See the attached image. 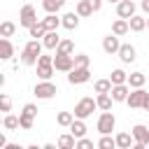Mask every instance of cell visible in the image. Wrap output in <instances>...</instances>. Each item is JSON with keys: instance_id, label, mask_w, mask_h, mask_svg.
<instances>
[{"instance_id": "11", "label": "cell", "mask_w": 149, "mask_h": 149, "mask_svg": "<svg viewBox=\"0 0 149 149\" xmlns=\"http://www.w3.org/2000/svg\"><path fill=\"white\" fill-rule=\"evenodd\" d=\"M144 88L140 86V88H133V91H128V98H126V102H128V107L130 109H140L142 107V100H144Z\"/></svg>"}, {"instance_id": "16", "label": "cell", "mask_w": 149, "mask_h": 149, "mask_svg": "<svg viewBox=\"0 0 149 149\" xmlns=\"http://www.w3.org/2000/svg\"><path fill=\"white\" fill-rule=\"evenodd\" d=\"M61 26L68 28V30H74V28L79 26V16H77V12H68V14H63V16H61Z\"/></svg>"}, {"instance_id": "30", "label": "cell", "mask_w": 149, "mask_h": 149, "mask_svg": "<svg viewBox=\"0 0 149 149\" xmlns=\"http://www.w3.org/2000/svg\"><path fill=\"white\" fill-rule=\"evenodd\" d=\"M33 123H35V116H30V114H19V128H23V130H30L33 128Z\"/></svg>"}, {"instance_id": "36", "label": "cell", "mask_w": 149, "mask_h": 149, "mask_svg": "<svg viewBox=\"0 0 149 149\" xmlns=\"http://www.w3.org/2000/svg\"><path fill=\"white\" fill-rule=\"evenodd\" d=\"M98 147H100V149H114L116 144H114V137H109V135H102V137L98 140Z\"/></svg>"}, {"instance_id": "7", "label": "cell", "mask_w": 149, "mask_h": 149, "mask_svg": "<svg viewBox=\"0 0 149 149\" xmlns=\"http://www.w3.org/2000/svg\"><path fill=\"white\" fill-rule=\"evenodd\" d=\"M72 68H74L72 54H56V56H54V70H58V72H70Z\"/></svg>"}, {"instance_id": "20", "label": "cell", "mask_w": 149, "mask_h": 149, "mask_svg": "<svg viewBox=\"0 0 149 149\" xmlns=\"http://www.w3.org/2000/svg\"><path fill=\"white\" fill-rule=\"evenodd\" d=\"M68 128H70V133H72L74 137H84V135H86V123H84V119H72V123H70Z\"/></svg>"}, {"instance_id": "6", "label": "cell", "mask_w": 149, "mask_h": 149, "mask_svg": "<svg viewBox=\"0 0 149 149\" xmlns=\"http://www.w3.org/2000/svg\"><path fill=\"white\" fill-rule=\"evenodd\" d=\"M88 79H91V70H88V68L74 65V68L68 72V81H70V84H86Z\"/></svg>"}, {"instance_id": "23", "label": "cell", "mask_w": 149, "mask_h": 149, "mask_svg": "<svg viewBox=\"0 0 149 149\" xmlns=\"http://www.w3.org/2000/svg\"><path fill=\"white\" fill-rule=\"evenodd\" d=\"M112 33H114L116 37L126 35V33H128V19H116V21L112 23Z\"/></svg>"}, {"instance_id": "32", "label": "cell", "mask_w": 149, "mask_h": 149, "mask_svg": "<svg viewBox=\"0 0 149 149\" xmlns=\"http://www.w3.org/2000/svg\"><path fill=\"white\" fill-rule=\"evenodd\" d=\"M126 72L121 70V68H116V70H112V74H109V81L112 84H126Z\"/></svg>"}, {"instance_id": "13", "label": "cell", "mask_w": 149, "mask_h": 149, "mask_svg": "<svg viewBox=\"0 0 149 149\" xmlns=\"http://www.w3.org/2000/svg\"><path fill=\"white\" fill-rule=\"evenodd\" d=\"M116 14H119V19H130L135 14V2L133 0H119L116 2Z\"/></svg>"}, {"instance_id": "18", "label": "cell", "mask_w": 149, "mask_h": 149, "mask_svg": "<svg viewBox=\"0 0 149 149\" xmlns=\"http://www.w3.org/2000/svg\"><path fill=\"white\" fill-rule=\"evenodd\" d=\"M14 56V44L7 37H0V61H9Z\"/></svg>"}, {"instance_id": "27", "label": "cell", "mask_w": 149, "mask_h": 149, "mask_svg": "<svg viewBox=\"0 0 149 149\" xmlns=\"http://www.w3.org/2000/svg\"><path fill=\"white\" fill-rule=\"evenodd\" d=\"M74 12H77V16H79V19H84V16H91V14H93V9H91V5H88L86 0H79V2H77V7H74Z\"/></svg>"}, {"instance_id": "45", "label": "cell", "mask_w": 149, "mask_h": 149, "mask_svg": "<svg viewBox=\"0 0 149 149\" xmlns=\"http://www.w3.org/2000/svg\"><path fill=\"white\" fill-rule=\"evenodd\" d=\"M2 86H5V74L0 72V88H2Z\"/></svg>"}, {"instance_id": "12", "label": "cell", "mask_w": 149, "mask_h": 149, "mask_svg": "<svg viewBox=\"0 0 149 149\" xmlns=\"http://www.w3.org/2000/svg\"><path fill=\"white\" fill-rule=\"evenodd\" d=\"M128 91H130V86H128V84H112L109 95H112V100H114V102H126Z\"/></svg>"}, {"instance_id": "25", "label": "cell", "mask_w": 149, "mask_h": 149, "mask_svg": "<svg viewBox=\"0 0 149 149\" xmlns=\"http://www.w3.org/2000/svg\"><path fill=\"white\" fill-rule=\"evenodd\" d=\"M44 33H47V28H44V23H42V21H35V23L28 28V35H30L33 40H40Z\"/></svg>"}, {"instance_id": "28", "label": "cell", "mask_w": 149, "mask_h": 149, "mask_svg": "<svg viewBox=\"0 0 149 149\" xmlns=\"http://www.w3.org/2000/svg\"><path fill=\"white\" fill-rule=\"evenodd\" d=\"M74 142H77V137H74L72 133L58 137V147H61V149H74Z\"/></svg>"}, {"instance_id": "44", "label": "cell", "mask_w": 149, "mask_h": 149, "mask_svg": "<svg viewBox=\"0 0 149 149\" xmlns=\"http://www.w3.org/2000/svg\"><path fill=\"white\" fill-rule=\"evenodd\" d=\"M5 144H7V137H5V135H2V133H0V149H2V147H5Z\"/></svg>"}, {"instance_id": "22", "label": "cell", "mask_w": 149, "mask_h": 149, "mask_svg": "<svg viewBox=\"0 0 149 149\" xmlns=\"http://www.w3.org/2000/svg\"><path fill=\"white\" fill-rule=\"evenodd\" d=\"M133 142H135V140H133V135H130V133H119V135L114 137V144H116V147H121V149H130V147H133Z\"/></svg>"}, {"instance_id": "47", "label": "cell", "mask_w": 149, "mask_h": 149, "mask_svg": "<svg viewBox=\"0 0 149 149\" xmlns=\"http://www.w3.org/2000/svg\"><path fill=\"white\" fill-rule=\"evenodd\" d=\"M147 28H149V19H147Z\"/></svg>"}, {"instance_id": "48", "label": "cell", "mask_w": 149, "mask_h": 149, "mask_svg": "<svg viewBox=\"0 0 149 149\" xmlns=\"http://www.w3.org/2000/svg\"><path fill=\"white\" fill-rule=\"evenodd\" d=\"M0 123H2V119H0Z\"/></svg>"}, {"instance_id": "37", "label": "cell", "mask_w": 149, "mask_h": 149, "mask_svg": "<svg viewBox=\"0 0 149 149\" xmlns=\"http://www.w3.org/2000/svg\"><path fill=\"white\" fill-rule=\"evenodd\" d=\"M0 112H12V98L0 93Z\"/></svg>"}, {"instance_id": "8", "label": "cell", "mask_w": 149, "mask_h": 149, "mask_svg": "<svg viewBox=\"0 0 149 149\" xmlns=\"http://www.w3.org/2000/svg\"><path fill=\"white\" fill-rule=\"evenodd\" d=\"M114 126H116V119H114V114H112L109 109L98 116V130H100L102 135H109V133L114 130Z\"/></svg>"}, {"instance_id": "15", "label": "cell", "mask_w": 149, "mask_h": 149, "mask_svg": "<svg viewBox=\"0 0 149 149\" xmlns=\"http://www.w3.org/2000/svg\"><path fill=\"white\" fill-rule=\"evenodd\" d=\"M58 42H61L58 30H47V33L42 35V47H44V49H56Z\"/></svg>"}, {"instance_id": "10", "label": "cell", "mask_w": 149, "mask_h": 149, "mask_svg": "<svg viewBox=\"0 0 149 149\" xmlns=\"http://www.w3.org/2000/svg\"><path fill=\"white\" fill-rule=\"evenodd\" d=\"M116 56L121 58V63L130 65V63H135L137 51H135V47H133V44H121V47H119V51H116Z\"/></svg>"}, {"instance_id": "9", "label": "cell", "mask_w": 149, "mask_h": 149, "mask_svg": "<svg viewBox=\"0 0 149 149\" xmlns=\"http://www.w3.org/2000/svg\"><path fill=\"white\" fill-rule=\"evenodd\" d=\"M35 21H37L35 7H33V5H23V7H21V14H19V23H21L23 28H30Z\"/></svg>"}, {"instance_id": "41", "label": "cell", "mask_w": 149, "mask_h": 149, "mask_svg": "<svg viewBox=\"0 0 149 149\" xmlns=\"http://www.w3.org/2000/svg\"><path fill=\"white\" fill-rule=\"evenodd\" d=\"M86 2L91 5V9H93V12H98V9L102 7V2H105V0H86Z\"/></svg>"}, {"instance_id": "3", "label": "cell", "mask_w": 149, "mask_h": 149, "mask_svg": "<svg viewBox=\"0 0 149 149\" xmlns=\"http://www.w3.org/2000/svg\"><path fill=\"white\" fill-rule=\"evenodd\" d=\"M130 135H133V144H135V149H144V147H149V126H142V123H135L133 126V130H130Z\"/></svg>"}, {"instance_id": "24", "label": "cell", "mask_w": 149, "mask_h": 149, "mask_svg": "<svg viewBox=\"0 0 149 149\" xmlns=\"http://www.w3.org/2000/svg\"><path fill=\"white\" fill-rule=\"evenodd\" d=\"M42 23H44L47 30H58V28H61V19H58L56 14H47V16L42 19Z\"/></svg>"}, {"instance_id": "1", "label": "cell", "mask_w": 149, "mask_h": 149, "mask_svg": "<svg viewBox=\"0 0 149 149\" xmlns=\"http://www.w3.org/2000/svg\"><path fill=\"white\" fill-rule=\"evenodd\" d=\"M40 54H42V42H40V40H30V42L23 47V51H21V63H23V65H35Z\"/></svg>"}, {"instance_id": "40", "label": "cell", "mask_w": 149, "mask_h": 149, "mask_svg": "<svg viewBox=\"0 0 149 149\" xmlns=\"http://www.w3.org/2000/svg\"><path fill=\"white\" fill-rule=\"evenodd\" d=\"M74 147H79V149H91V147H93V142H91V140H86V137H77Z\"/></svg>"}, {"instance_id": "29", "label": "cell", "mask_w": 149, "mask_h": 149, "mask_svg": "<svg viewBox=\"0 0 149 149\" xmlns=\"http://www.w3.org/2000/svg\"><path fill=\"white\" fill-rule=\"evenodd\" d=\"M74 51V42L72 40H61L56 47V54H72Z\"/></svg>"}, {"instance_id": "19", "label": "cell", "mask_w": 149, "mask_h": 149, "mask_svg": "<svg viewBox=\"0 0 149 149\" xmlns=\"http://www.w3.org/2000/svg\"><path fill=\"white\" fill-rule=\"evenodd\" d=\"M144 81H147V77H144L142 72H130V74L126 77V84H128L130 88H140V86H144Z\"/></svg>"}, {"instance_id": "21", "label": "cell", "mask_w": 149, "mask_h": 149, "mask_svg": "<svg viewBox=\"0 0 149 149\" xmlns=\"http://www.w3.org/2000/svg\"><path fill=\"white\" fill-rule=\"evenodd\" d=\"M112 95L109 93H98V98H95V107L98 109H102V112H107V109H112Z\"/></svg>"}, {"instance_id": "42", "label": "cell", "mask_w": 149, "mask_h": 149, "mask_svg": "<svg viewBox=\"0 0 149 149\" xmlns=\"http://www.w3.org/2000/svg\"><path fill=\"white\" fill-rule=\"evenodd\" d=\"M142 109L149 112V93H144V100H142Z\"/></svg>"}, {"instance_id": "35", "label": "cell", "mask_w": 149, "mask_h": 149, "mask_svg": "<svg viewBox=\"0 0 149 149\" xmlns=\"http://www.w3.org/2000/svg\"><path fill=\"white\" fill-rule=\"evenodd\" d=\"M2 126H5L7 130H16V128H19V116H14V114H7V116L2 119Z\"/></svg>"}, {"instance_id": "14", "label": "cell", "mask_w": 149, "mask_h": 149, "mask_svg": "<svg viewBox=\"0 0 149 149\" xmlns=\"http://www.w3.org/2000/svg\"><path fill=\"white\" fill-rule=\"evenodd\" d=\"M119 47H121V42H119V37H116L114 33H109L107 37H102V49H105V54H116Z\"/></svg>"}, {"instance_id": "5", "label": "cell", "mask_w": 149, "mask_h": 149, "mask_svg": "<svg viewBox=\"0 0 149 149\" xmlns=\"http://www.w3.org/2000/svg\"><path fill=\"white\" fill-rule=\"evenodd\" d=\"M93 109H95V100L93 98H81L77 105H74V119H86V116H91L93 114Z\"/></svg>"}, {"instance_id": "4", "label": "cell", "mask_w": 149, "mask_h": 149, "mask_svg": "<svg viewBox=\"0 0 149 149\" xmlns=\"http://www.w3.org/2000/svg\"><path fill=\"white\" fill-rule=\"evenodd\" d=\"M33 93H35L40 100H49V98H54V95L58 93V88H56V84H54V81H49V79H42L40 84H35Z\"/></svg>"}, {"instance_id": "33", "label": "cell", "mask_w": 149, "mask_h": 149, "mask_svg": "<svg viewBox=\"0 0 149 149\" xmlns=\"http://www.w3.org/2000/svg\"><path fill=\"white\" fill-rule=\"evenodd\" d=\"M109 88H112V81L109 79H98L93 84V91L95 93H109Z\"/></svg>"}, {"instance_id": "17", "label": "cell", "mask_w": 149, "mask_h": 149, "mask_svg": "<svg viewBox=\"0 0 149 149\" xmlns=\"http://www.w3.org/2000/svg\"><path fill=\"white\" fill-rule=\"evenodd\" d=\"M144 28H147V19H144V16L133 14V16L128 19V30H133V33H142Z\"/></svg>"}, {"instance_id": "2", "label": "cell", "mask_w": 149, "mask_h": 149, "mask_svg": "<svg viewBox=\"0 0 149 149\" xmlns=\"http://www.w3.org/2000/svg\"><path fill=\"white\" fill-rule=\"evenodd\" d=\"M35 65H37V77L40 79H51V74H54V56L40 54Z\"/></svg>"}, {"instance_id": "26", "label": "cell", "mask_w": 149, "mask_h": 149, "mask_svg": "<svg viewBox=\"0 0 149 149\" xmlns=\"http://www.w3.org/2000/svg\"><path fill=\"white\" fill-rule=\"evenodd\" d=\"M63 5H65V0H44V2H42V7H44L47 14H56Z\"/></svg>"}, {"instance_id": "34", "label": "cell", "mask_w": 149, "mask_h": 149, "mask_svg": "<svg viewBox=\"0 0 149 149\" xmlns=\"http://www.w3.org/2000/svg\"><path fill=\"white\" fill-rule=\"evenodd\" d=\"M72 119H74V114H72V112H58L56 123H58V126H70V123H72Z\"/></svg>"}, {"instance_id": "43", "label": "cell", "mask_w": 149, "mask_h": 149, "mask_svg": "<svg viewBox=\"0 0 149 149\" xmlns=\"http://www.w3.org/2000/svg\"><path fill=\"white\" fill-rule=\"evenodd\" d=\"M142 12H147V14H149V0H142Z\"/></svg>"}, {"instance_id": "39", "label": "cell", "mask_w": 149, "mask_h": 149, "mask_svg": "<svg viewBox=\"0 0 149 149\" xmlns=\"http://www.w3.org/2000/svg\"><path fill=\"white\" fill-rule=\"evenodd\" d=\"M23 114L37 116V105H35V102H26V105H23Z\"/></svg>"}, {"instance_id": "46", "label": "cell", "mask_w": 149, "mask_h": 149, "mask_svg": "<svg viewBox=\"0 0 149 149\" xmlns=\"http://www.w3.org/2000/svg\"><path fill=\"white\" fill-rule=\"evenodd\" d=\"M107 2H114V5H116V2H119V0H107Z\"/></svg>"}, {"instance_id": "31", "label": "cell", "mask_w": 149, "mask_h": 149, "mask_svg": "<svg viewBox=\"0 0 149 149\" xmlns=\"http://www.w3.org/2000/svg\"><path fill=\"white\" fill-rule=\"evenodd\" d=\"M14 33H16V26L12 21H2L0 23V37H12Z\"/></svg>"}, {"instance_id": "38", "label": "cell", "mask_w": 149, "mask_h": 149, "mask_svg": "<svg viewBox=\"0 0 149 149\" xmlns=\"http://www.w3.org/2000/svg\"><path fill=\"white\" fill-rule=\"evenodd\" d=\"M72 58H74V65H81V68H88V61H91V58H88L86 54H77V56H72Z\"/></svg>"}]
</instances>
